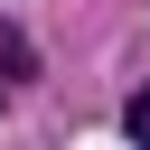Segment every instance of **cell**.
Masks as SVG:
<instances>
[{
	"instance_id": "cell-1",
	"label": "cell",
	"mask_w": 150,
	"mask_h": 150,
	"mask_svg": "<svg viewBox=\"0 0 150 150\" xmlns=\"http://www.w3.org/2000/svg\"><path fill=\"white\" fill-rule=\"evenodd\" d=\"M0 75H28V38L19 28H0Z\"/></svg>"
},
{
	"instance_id": "cell-2",
	"label": "cell",
	"mask_w": 150,
	"mask_h": 150,
	"mask_svg": "<svg viewBox=\"0 0 150 150\" xmlns=\"http://www.w3.org/2000/svg\"><path fill=\"white\" fill-rule=\"evenodd\" d=\"M122 122H131V141H150V84L131 94V112H122Z\"/></svg>"
}]
</instances>
